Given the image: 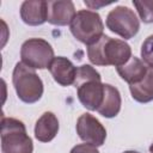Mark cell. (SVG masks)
Returning <instances> with one entry per match:
<instances>
[{"mask_svg":"<svg viewBox=\"0 0 153 153\" xmlns=\"http://www.w3.org/2000/svg\"><path fill=\"white\" fill-rule=\"evenodd\" d=\"M133 4L143 23H153V0H134Z\"/></svg>","mask_w":153,"mask_h":153,"instance_id":"16","label":"cell"},{"mask_svg":"<svg viewBox=\"0 0 153 153\" xmlns=\"http://www.w3.org/2000/svg\"><path fill=\"white\" fill-rule=\"evenodd\" d=\"M12 82L18 98L24 103H36L43 94V82L33 68L18 62L13 69Z\"/></svg>","mask_w":153,"mask_h":153,"instance_id":"4","label":"cell"},{"mask_svg":"<svg viewBox=\"0 0 153 153\" xmlns=\"http://www.w3.org/2000/svg\"><path fill=\"white\" fill-rule=\"evenodd\" d=\"M53 79L61 86H69L74 84L76 75V67L63 56L54 57L48 67Z\"/></svg>","mask_w":153,"mask_h":153,"instance_id":"10","label":"cell"},{"mask_svg":"<svg viewBox=\"0 0 153 153\" xmlns=\"http://www.w3.org/2000/svg\"><path fill=\"white\" fill-rule=\"evenodd\" d=\"M147 66L139 57L131 56L124 65L116 67L118 75L129 85L139 84L147 73Z\"/></svg>","mask_w":153,"mask_h":153,"instance_id":"12","label":"cell"},{"mask_svg":"<svg viewBox=\"0 0 153 153\" xmlns=\"http://www.w3.org/2000/svg\"><path fill=\"white\" fill-rule=\"evenodd\" d=\"M76 134L86 143L96 147L102 146L106 139V130L103 124L91 114H82L76 121Z\"/></svg>","mask_w":153,"mask_h":153,"instance_id":"8","label":"cell"},{"mask_svg":"<svg viewBox=\"0 0 153 153\" xmlns=\"http://www.w3.org/2000/svg\"><path fill=\"white\" fill-rule=\"evenodd\" d=\"M133 99L139 103H148L153 100V66H148L145 78L135 85H129Z\"/></svg>","mask_w":153,"mask_h":153,"instance_id":"15","label":"cell"},{"mask_svg":"<svg viewBox=\"0 0 153 153\" xmlns=\"http://www.w3.org/2000/svg\"><path fill=\"white\" fill-rule=\"evenodd\" d=\"M33 145L24 123L17 118L1 117V152L32 153Z\"/></svg>","mask_w":153,"mask_h":153,"instance_id":"3","label":"cell"},{"mask_svg":"<svg viewBox=\"0 0 153 153\" xmlns=\"http://www.w3.org/2000/svg\"><path fill=\"white\" fill-rule=\"evenodd\" d=\"M106 26L111 32L129 39L139 32L140 22L133 10L127 6H117L109 12Z\"/></svg>","mask_w":153,"mask_h":153,"instance_id":"7","label":"cell"},{"mask_svg":"<svg viewBox=\"0 0 153 153\" xmlns=\"http://www.w3.org/2000/svg\"><path fill=\"white\" fill-rule=\"evenodd\" d=\"M123 153H139V152H136V151H126Z\"/></svg>","mask_w":153,"mask_h":153,"instance_id":"20","label":"cell"},{"mask_svg":"<svg viewBox=\"0 0 153 153\" xmlns=\"http://www.w3.org/2000/svg\"><path fill=\"white\" fill-rule=\"evenodd\" d=\"M22 62L33 69L48 68L54 59L51 45L42 38H29L22 44Z\"/></svg>","mask_w":153,"mask_h":153,"instance_id":"6","label":"cell"},{"mask_svg":"<svg viewBox=\"0 0 153 153\" xmlns=\"http://www.w3.org/2000/svg\"><path fill=\"white\" fill-rule=\"evenodd\" d=\"M121 104H122V100H121V94L118 90L110 84H104L103 102L97 111L106 118H112L116 115H118L121 110Z\"/></svg>","mask_w":153,"mask_h":153,"instance_id":"14","label":"cell"},{"mask_svg":"<svg viewBox=\"0 0 153 153\" xmlns=\"http://www.w3.org/2000/svg\"><path fill=\"white\" fill-rule=\"evenodd\" d=\"M59 131V120L50 112H44L35 124V137L41 142L51 141Z\"/></svg>","mask_w":153,"mask_h":153,"instance_id":"13","label":"cell"},{"mask_svg":"<svg viewBox=\"0 0 153 153\" xmlns=\"http://www.w3.org/2000/svg\"><path fill=\"white\" fill-rule=\"evenodd\" d=\"M141 57L148 66H153V35L143 41L141 45Z\"/></svg>","mask_w":153,"mask_h":153,"instance_id":"17","label":"cell"},{"mask_svg":"<svg viewBox=\"0 0 153 153\" xmlns=\"http://www.w3.org/2000/svg\"><path fill=\"white\" fill-rule=\"evenodd\" d=\"M74 86L82 106L97 111L104 97V84L100 74L90 65H82L76 69Z\"/></svg>","mask_w":153,"mask_h":153,"instance_id":"2","label":"cell"},{"mask_svg":"<svg viewBox=\"0 0 153 153\" xmlns=\"http://www.w3.org/2000/svg\"><path fill=\"white\" fill-rule=\"evenodd\" d=\"M48 5V23L57 26H65L72 23L76 12L74 4L67 1H47Z\"/></svg>","mask_w":153,"mask_h":153,"instance_id":"9","label":"cell"},{"mask_svg":"<svg viewBox=\"0 0 153 153\" xmlns=\"http://www.w3.org/2000/svg\"><path fill=\"white\" fill-rule=\"evenodd\" d=\"M87 56L96 66L120 67L131 57V49L124 41L103 35L96 43L87 45Z\"/></svg>","mask_w":153,"mask_h":153,"instance_id":"1","label":"cell"},{"mask_svg":"<svg viewBox=\"0 0 153 153\" xmlns=\"http://www.w3.org/2000/svg\"><path fill=\"white\" fill-rule=\"evenodd\" d=\"M47 1H24L20 6V18L27 25H42L47 22Z\"/></svg>","mask_w":153,"mask_h":153,"instance_id":"11","label":"cell"},{"mask_svg":"<svg viewBox=\"0 0 153 153\" xmlns=\"http://www.w3.org/2000/svg\"><path fill=\"white\" fill-rule=\"evenodd\" d=\"M104 24L97 12L80 10L71 23L72 35L81 43L91 45L103 36Z\"/></svg>","mask_w":153,"mask_h":153,"instance_id":"5","label":"cell"},{"mask_svg":"<svg viewBox=\"0 0 153 153\" xmlns=\"http://www.w3.org/2000/svg\"><path fill=\"white\" fill-rule=\"evenodd\" d=\"M84 4L86 5V6H90L92 10L93 8H98V7H100V6H108V5H110L111 2H91V1H84Z\"/></svg>","mask_w":153,"mask_h":153,"instance_id":"19","label":"cell"},{"mask_svg":"<svg viewBox=\"0 0 153 153\" xmlns=\"http://www.w3.org/2000/svg\"><path fill=\"white\" fill-rule=\"evenodd\" d=\"M149 152H151V153H153V143L149 146Z\"/></svg>","mask_w":153,"mask_h":153,"instance_id":"21","label":"cell"},{"mask_svg":"<svg viewBox=\"0 0 153 153\" xmlns=\"http://www.w3.org/2000/svg\"><path fill=\"white\" fill-rule=\"evenodd\" d=\"M71 153H99L96 146L90 143H80L71 149Z\"/></svg>","mask_w":153,"mask_h":153,"instance_id":"18","label":"cell"}]
</instances>
